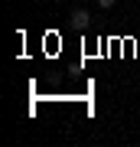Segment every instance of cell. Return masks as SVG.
I'll list each match as a JSON object with an SVG mask.
<instances>
[{
    "label": "cell",
    "instance_id": "1",
    "mask_svg": "<svg viewBox=\"0 0 140 147\" xmlns=\"http://www.w3.org/2000/svg\"><path fill=\"white\" fill-rule=\"evenodd\" d=\"M72 26H78V30H88V26H91V13L85 10V7L72 10Z\"/></svg>",
    "mask_w": 140,
    "mask_h": 147
},
{
    "label": "cell",
    "instance_id": "2",
    "mask_svg": "<svg viewBox=\"0 0 140 147\" xmlns=\"http://www.w3.org/2000/svg\"><path fill=\"white\" fill-rule=\"evenodd\" d=\"M98 7H101V10H111V7H114V0H98Z\"/></svg>",
    "mask_w": 140,
    "mask_h": 147
},
{
    "label": "cell",
    "instance_id": "3",
    "mask_svg": "<svg viewBox=\"0 0 140 147\" xmlns=\"http://www.w3.org/2000/svg\"><path fill=\"white\" fill-rule=\"evenodd\" d=\"M78 3H88V0H78Z\"/></svg>",
    "mask_w": 140,
    "mask_h": 147
}]
</instances>
